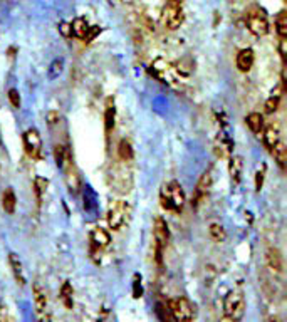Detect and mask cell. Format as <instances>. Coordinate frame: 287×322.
Returning <instances> with one entry per match:
<instances>
[{
  "instance_id": "f1b7e54d",
  "label": "cell",
  "mask_w": 287,
  "mask_h": 322,
  "mask_svg": "<svg viewBox=\"0 0 287 322\" xmlns=\"http://www.w3.org/2000/svg\"><path fill=\"white\" fill-rule=\"evenodd\" d=\"M275 31H277L279 37H285L287 36V12H285V10L279 12L277 19H275Z\"/></svg>"
},
{
  "instance_id": "7402d4cb",
  "label": "cell",
  "mask_w": 287,
  "mask_h": 322,
  "mask_svg": "<svg viewBox=\"0 0 287 322\" xmlns=\"http://www.w3.org/2000/svg\"><path fill=\"white\" fill-rule=\"evenodd\" d=\"M89 29H91L89 22L86 20V19H83V17H77V19L71 24V32H72V36H74V37H77V39H83V40L88 39Z\"/></svg>"
},
{
  "instance_id": "d6986e66",
  "label": "cell",
  "mask_w": 287,
  "mask_h": 322,
  "mask_svg": "<svg viewBox=\"0 0 287 322\" xmlns=\"http://www.w3.org/2000/svg\"><path fill=\"white\" fill-rule=\"evenodd\" d=\"M254 66V50L252 49H242L237 54V67L240 72H249Z\"/></svg>"
},
{
  "instance_id": "8992f818",
  "label": "cell",
  "mask_w": 287,
  "mask_h": 322,
  "mask_svg": "<svg viewBox=\"0 0 287 322\" xmlns=\"http://www.w3.org/2000/svg\"><path fill=\"white\" fill-rule=\"evenodd\" d=\"M153 237H154V258L156 262L162 265L163 262V252L168 245L170 240V230H168V223H166L162 217H158L154 220L153 225Z\"/></svg>"
},
{
  "instance_id": "4fadbf2b",
  "label": "cell",
  "mask_w": 287,
  "mask_h": 322,
  "mask_svg": "<svg viewBox=\"0 0 287 322\" xmlns=\"http://www.w3.org/2000/svg\"><path fill=\"white\" fill-rule=\"evenodd\" d=\"M266 262H267V267H269L271 272L277 274V275H282V272H284V258H282V254H280L279 249H275V247L267 249Z\"/></svg>"
},
{
  "instance_id": "d590c367",
  "label": "cell",
  "mask_w": 287,
  "mask_h": 322,
  "mask_svg": "<svg viewBox=\"0 0 287 322\" xmlns=\"http://www.w3.org/2000/svg\"><path fill=\"white\" fill-rule=\"evenodd\" d=\"M279 54L282 57V61H285V54H287V40L285 37H280L279 40Z\"/></svg>"
},
{
  "instance_id": "9c48e42d",
  "label": "cell",
  "mask_w": 287,
  "mask_h": 322,
  "mask_svg": "<svg viewBox=\"0 0 287 322\" xmlns=\"http://www.w3.org/2000/svg\"><path fill=\"white\" fill-rule=\"evenodd\" d=\"M168 309L175 322H193V306L187 297L171 299Z\"/></svg>"
},
{
  "instance_id": "9a60e30c",
  "label": "cell",
  "mask_w": 287,
  "mask_h": 322,
  "mask_svg": "<svg viewBox=\"0 0 287 322\" xmlns=\"http://www.w3.org/2000/svg\"><path fill=\"white\" fill-rule=\"evenodd\" d=\"M264 131V145L266 148L271 151V149L277 145V143L282 141V138H280V129H279V124H269Z\"/></svg>"
},
{
  "instance_id": "3957f363",
  "label": "cell",
  "mask_w": 287,
  "mask_h": 322,
  "mask_svg": "<svg viewBox=\"0 0 287 322\" xmlns=\"http://www.w3.org/2000/svg\"><path fill=\"white\" fill-rule=\"evenodd\" d=\"M223 315L230 322H240L245 315V296L242 290L233 289L223 301Z\"/></svg>"
},
{
  "instance_id": "ffe728a7",
  "label": "cell",
  "mask_w": 287,
  "mask_h": 322,
  "mask_svg": "<svg viewBox=\"0 0 287 322\" xmlns=\"http://www.w3.org/2000/svg\"><path fill=\"white\" fill-rule=\"evenodd\" d=\"M282 91H284V84L282 83L277 84L272 89L271 96H269V99L266 101V113L267 114H272V113H275L279 109V102H280V97H282Z\"/></svg>"
},
{
  "instance_id": "f546056e",
  "label": "cell",
  "mask_w": 287,
  "mask_h": 322,
  "mask_svg": "<svg viewBox=\"0 0 287 322\" xmlns=\"http://www.w3.org/2000/svg\"><path fill=\"white\" fill-rule=\"evenodd\" d=\"M69 154H71V153H69V149L64 148V146L57 145L54 148V158H56V163H57V166H59V168H62V166H64V163H66V159H67Z\"/></svg>"
},
{
  "instance_id": "277c9868",
  "label": "cell",
  "mask_w": 287,
  "mask_h": 322,
  "mask_svg": "<svg viewBox=\"0 0 287 322\" xmlns=\"http://www.w3.org/2000/svg\"><path fill=\"white\" fill-rule=\"evenodd\" d=\"M160 200H162V206L168 211H181L183 205H185V193L180 183L171 181L168 185H165L160 193Z\"/></svg>"
},
{
  "instance_id": "cb8c5ba5",
  "label": "cell",
  "mask_w": 287,
  "mask_h": 322,
  "mask_svg": "<svg viewBox=\"0 0 287 322\" xmlns=\"http://www.w3.org/2000/svg\"><path fill=\"white\" fill-rule=\"evenodd\" d=\"M245 123L249 126V129L254 135H260L264 129V116L260 113H250L249 116L245 118Z\"/></svg>"
},
{
  "instance_id": "1f68e13d",
  "label": "cell",
  "mask_w": 287,
  "mask_h": 322,
  "mask_svg": "<svg viewBox=\"0 0 287 322\" xmlns=\"http://www.w3.org/2000/svg\"><path fill=\"white\" fill-rule=\"evenodd\" d=\"M62 69H64V61H62V59H56L53 64H50V67H49V72H47L49 79L54 81V79L59 77L61 74H62Z\"/></svg>"
},
{
  "instance_id": "52a82bcc",
  "label": "cell",
  "mask_w": 287,
  "mask_h": 322,
  "mask_svg": "<svg viewBox=\"0 0 287 322\" xmlns=\"http://www.w3.org/2000/svg\"><path fill=\"white\" fill-rule=\"evenodd\" d=\"M183 19H185V15H183L181 2H178V0H168L162 12L163 25L168 29V31H176V29L183 24Z\"/></svg>"
},
{
  "instance_id": "484cf974",
  "label": "cell",
  "mask_w": 287,
  "mask_h": 322,
  "mask_svg": "<svg viewBox=\"0 0 287 322\" xmlns=\"http://www.w3.org/2000/svg\"><path fill=\"white\" fill-rule=\"evenodd\" d=\"M72 296H74V289H72L71 282L66 280L64 284H62V287H61V301L66 306V309H72V306H74Z\"/></svg>"
},
{
  "instance_id": "e0dca14e",
  "label": "cell",
  "mask_w": 287,
  "mask_h": 322,
  "mask_svg": "<svg viewBox=\"0 0 287 322\" xmlns=\"http://www.w3.org/2000/svg\"><path fill=\"white\" fill-rule=\"evenodd\" d=\"M9 263L10 267H12V274H14V279L19 285H25V272H24V265H22V260L19 258L17 254H9Z\"/></svg>"
},
{
  "instance_id": "5bb4252c",
  "label": "cell",
  "mask_w": 287,
  "mask_h": 322,
  "mask_svg": "<svg viewBox=\"0 0 287 322\" xmlns=\"http://www.w3.org/2000/svg\"><path fill=\"white\" fill-rule=\"evenodd\" d=\"M210 188H212V173L210 171H205L197 183V188H195V205H198L200 201L206 198Z\"/></svg>"
},
{
  "instance_id": "7a4b0ae2",
  "label": "cell",
  "mask_w": 287,
  "mask_h": 322,
  "mask_svg": "<svg viewBox=\"0 0 287 322\" xmlns=\"http://www.w3.org/2000/svg\"><path fill=\"white\" fill-rule=\"evenodd\" d=\"M151 74L162 83L173 86V88L183 84V77H185L175 64H171L170 61L163 59V57H158L151 62Z\"/></svg>"
},
{
  "instance_id": "e575fe53",
  "label": "cell",
  "mask_w": 287,
  "mask_h": 322,
  "mask_svg": "<svg viewBox=\"0 0 287 322\" xmlns=\"http://www.w3.org/2000/svg\"><path fill=\"white\" fill-rule=\"evenodd\" d=\"M59 121H61V114L57 113V111H50V113H47V123H49L50 126L57 124Z\"/></svg>"
},
{
  "instance_id": "5b68a950",
  "label": "cell",
  "mask_w": 287,
  "mask_h": 322,
  "mask_svg": "<svg viewBox=\"0 0 287 322\" xmlns=\"http://www.w3.org/2000/svg\"><path fill=\"white\" fill-rule=\"evenodd\" d=\"M129 213H131V206L128 201H124V200L111 201L110 206H108V211H106L108 225H110V228H113V230L123 228L124 223L128 222Z\"/></svg>"
},
{
  "instance_id": "ab89813d",
  "label": "cell",
  "mask_w": 287,
  "mask_h": 322,
  "mask_svg": "<svg viewBox=\"0 0 287 322\" xmlns=\"http://www.w3.org/2000/svg\"><path fill=\"white\" fill-rule=\"evenodd\" d=\"M106 317H108V310L105 309V310H102V315H101L99 319H97V322H105V320H106Z\"/></svg>"
},
{
  "instance_id": "ac0fdd59",
  "label": "cell",
  "mask_w": 287,
  "mask_h": 322,
  "mask_svg": "<svg viewBox=\"0 0 287 322\" xmlns=\"http://www.w3.org/2000/svg\"><path fill=\"white\" fill-rule=\"evenodd\" d=\"M114 123H116V108H114V99L113 97H108L106 106H105V129H106L108 136H110V133L114 129Z\"/></svg>"
},
{
  "instance_id": "6da1fadb",
  "label": "cell",
  "mask_w": 287,
  "mask_h": 322,
  "mask_svg": "<svg viewBox=\"0 0 287 322\" xmlns=\"http://www.w3.org/2000/svg\"><path fill=\"white\" fill-rule=\"evenodd\" d=\"M106 180L110 188L118 195H128L135 185L133 171H131L128 163H124L121 159L110 165V168L106 171Z\"/></svg>"
},
{
  "instance_id": "b9f144b4",
  "label": "cell",
  "mask_w": 287,
  "mask_h": 322,
  "mask_svg": "<svg viewBox=\"0 0 287 322\" xmlns=\"http://www.w3.org/2000/svg\"><path fill=\"white\" fill-rule=\"evenodd\" d=\"M178 2H181V0H178Z\"/></svg>"
},
{
  "instance_id": "603a6c76",
  "label": "cell",
  "mask_w": 287,
  "mask_h": 322,
  "mask_svg": "<svg viewBox=\"0 0 287 322\" xmlns=\"http://www.w3.org/2000/svg\"><path fill=\"white\" fill-rule=\"evenodd\" d=\"M15 206H17V198H15V193L12 188H7L5 192L2 193V208L5 213L12 215L15 211Z\"/></svg>"
},
{
  "instance_id": "83f0119b",
  "label": "cell",
  "mask_w": 287,
  "mask_h": 322,
  "mask_svg": "<svg viewBox=\"0 0 287 322\" xmlns=\"http://www.w3.org/2000/svg\"><path fill=\"white\" fill-rule=\"evenodd\" d=\"M47 186H49V181L45 180V178H42V176H37L36 180H34V192H36V197H37L39 203L42 201V197H44Z\"/></svg>"
},
{
  "instance_id": "d6a6232c",
  "label": "cell",
  "mask_w": 287,
  "mask_h": 322,
  "mask_svg": "<svg viewBox=\"0 0 287 322\" xmlns=\"http://www.w3.org/2000/svg\"><path fill=\"white\" fill-rule=\"evenodd\" d=\"M266 165H262L259 170H257L255 173V190L257 192H260L262 186H264V178H266Z\"/></svg>"
},
{
  "instance_id": "4dcf8cb0",
  "label": "cell",
  "mask_w": 287,
  "mask_h": 322,
  "mask_svg": "<svg viewBox=\"0 0 287 322\" xmlns=\"http://www.w3.org/2000/svg\"><path fill=\"white\" fill-rule=\"evenodd\" d=\"M208 232H210V237L214 238V242H219L220 244V242L225 240V230H223L220 223H212Z\"/></svg>"
},
{
  "instance_id": "f35d334b",
  "label": "cell",
  "mask_w": 287,
  "mask_h": 322,
  "mask_svg": "<svg viewBox=\"0 0 287 322\" xmlns=\"http://www.w3.org/2000/svg\"><path fill=\"white\" fill-rule=\"evenodd\" d=\"M266 322H284V320L280 319V317H277V315H272V317H269Z\"/></svg>"
},
{
  "instance_id": "7c38bea8",
  "label": "cell",
  "mask_w": 287,
  "mask_h": 322,
  "mask_svg": "<svg viewBox=\"0 0 287 322\" xmlns=\"http://www.w3.org/2000/svg\"><path fill=\"white\" fill-rule=\"evenodd\" d=\"M62 170H64V173H66V181H67L69 190L74 193H77L79 188H81V176H79V171L76 168V165H74V159L71 154L67 156Z\"/></svg>"
},
{
  "instance_id": "44dd1931",
  "label": "cell",
  "mask_w": 287,
  "mask_h": 322,
  "mask_svg": "<svg viewBox=\"0 0 287 322\" xmlns=\"http://www.w3.org/2000/svg\"><path fill=\"white\" fill-rule=\"evenodd\" d=\"M242 170H244V161L237 154H233L230 158V163H228V173L233 181V185H239L240 178H242Z\"/></svg>"
},
{
  "instance_id": "ba28073f",
  "label": "cell",
  "mask_w": 287,
  "mask_h": 322,
  "mask_svg": "<svg viewBox=\"0 0 287 322\" xmlns=\"http://www.w3.org/2000/svg\"><path fill=\"white\" fill-rule=\"evenodd\" d=\"M245 24H247V29H249V31L254 34V36H257V37L266 36V34L269 32L267 15L259 7H252L249 12H247Z\"/></svg>"
},
{
  "instance_id": "d4e9b609",
  "label": "cell",
  "mask_w": 287,
  "mask_h": 322,
  "mask_svg": "<svg viewBox=\"0 0 287 322\" xmlns=\"http://www.w3.org/2000/svg\"><path fill=\"white\" fill-rule=\"evenodd\" d=\"M118 156L124 163H129L131 159L135 158V151H133V146H131V143L128 140H121L118 146Z\"/></svg>"
},
{
  "instance_id": "2e32d148",
  "label": "cell",
  "mask_w": 287,
  "mask_h": 322,
  "mask_svg": "<svg viewBox=\"0 0 287 322\" xmlns=\"http://www.w3.org/2000/svg\"><path fill=\"white\" fill-rule=\"evenodd\" d=\"M91 242H93L96 249H106V247L111 244V235L106 228L94 227L93 232H91Z\"/></svg>"
},
{
  "instance_id": "30bf717a",
  "label": "cell",
  "mask_w": 287,
  "mask_h": 322,
  "mask_svg": "<svg viewBox=\"0 0 287 322\" xmlns=\"http://www.w3.org/2000/svg\"><path fill=\"white\" fill-rule=\"evenodd\" d=\"M32 294H34V306H36L37 322H53V315H50V309H49V299H47V294H45V290L39 284H36L32 287Z\"/></svg>"
},
{
  "instance_id": "836d02e7",
  "label": "cell",
  "mask_w": 287,
  "mask_h": 322,
  "mask_svg": "<svg viewBox=\"0 0 287 322\" xmlns=\"http://www.w3.org/2000/svg\"><path fill=\"white\" fill-rule=\"evenodd\" d=\"M9 101H10V104H12L15 109H19V108H20V96H19V91H17V89H10V91H9Z\"/></svg>"
},
{
  "instance_id": "74e56055",
  "label": "cell",
  "mask_w": 287,
  "mask_h": 322,
  "mask_svg": "<svg viewBox=\"0 0 287 322\" xmlns=\"http://www.w3.org/2000/svg\"><path fill=\"white\" fill-rule=\"evenodd\" d=\"M244 4H245V0H232V5H233L235 9L244 7Z\"/></svg>"
},
{
  "instance_id": "8fae6325",
  "label": "cell",
  "mask_w": 287,
  "mask_h": 322,
  "mask_svg": "<svg viewBox=\"0 0 287 322\" xmlns=\"http://www.w3.org/2000/svg\"><path fill=\"white\" fill-rule=\"evenodd\" d=\"M24 148L27 154L34 159L41 158V151H42V138L39 135V131L36 128L27 129L24 133Z\"/></svg>"
},
{
  "instance_id": "4316f807",
  "label": "cell",
  "mask_w": 287,
  "mask_h": 322,
  "mask_svg": "<svg viewBox=\"0 0 287 322\" xmlns=\"http://www.w3.org/2000/svg\"><path fill=\"white\" fill-rule=\"evenodd\" d=\"M271 154L274 156V159L277 161V165L280 166V168H284L285 166V159H287V148L284 145V141L277 143L272 149H271Z\"/></svg>"
},
{
  "instance_id": "60d3db41",
  "label": "cell",
  "mask_w": 287,
  "mask_h": 322,
  "mask_svg": "<svg viewBox=\"0 0 287 322\" xmlns=\"http://www.w3.org/2000/svg\"><path fill=\"white\" fill-rule=\"evenodd\" d=\"M123 2H128V0H123Z\"/></svg>"
},
{
  "instance_id": "8d00e7d4",
  "label": "cell",
  "mask_w": 287,
  "mask_h": 322,
  "mask_svg": "<svg viewBox=\"0 0 287 322\" xmlns=\"http://www.w3.org/2000/svg\"><path fill=\"white\" fill-rule=\"evenodd\" d=\"M59 32H61L64 37L72 36V32H71V24H66V22H62V24L59 25Z\"/></svg>"
}]
</instances>
